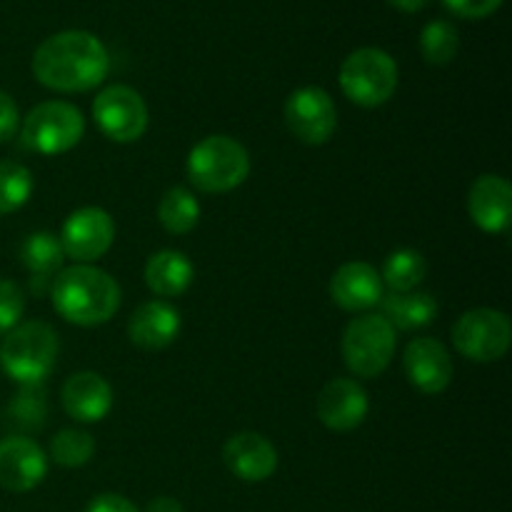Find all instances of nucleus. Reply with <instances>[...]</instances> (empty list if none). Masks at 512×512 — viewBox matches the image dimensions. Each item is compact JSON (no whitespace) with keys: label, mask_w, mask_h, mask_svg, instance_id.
<instances>
[{"label":"nucleus","mask_w":512,"mask_h":512,"mask_svg":"<svg viewBox=\"0 0 512 512\" xmlns=\"http://www.w3.org/2000/svg\"><path fill=\"white\" fill-rule=\"evenodd\" d=\"M108 48L85 30H63L38 45L33 75L40 85L58 93H85L108 78Z\"/></svg>","instance_id":"1"},{"label":"nucleus","mask_w":512,"mask_h":512,"mask_svg":"<svg viewBox=\"0 0 512 512\" xmlns=\"http://www.w3.org/2000/svg\"><path fill=\"white\" fill-rule=\"evenodd\" d=\"M50 298L60 318L80 328H95L118 313L123 293L113 275L95 265L78 263L55 275L50 283Z\"/></svg>","instance_id":"2"},{"label":"nucleus","mask_w":512,"mask_h":512,"mask_svg":"<svg viewBox=\"0 0 512 512\" xmlns=\"http://www.w3.org/2000/svg\"><path fill=\"white\" fill-rule=\"evenodd\" d=\"M58 333L43 320L18 323L0 345L3 370L20 385H40L58 360Z\"/></svg>","instance_id":"3"},{"label":"nucleus","mask_w":512,"mask_h":512,"mask_svg":"<svg viewBox=\"0 0 512 512\" xmlns=\"http://www.w3.org/2000/svg\"><path fill=\"white\" fill-rule=\"evenodd\" d=\"M188 180L200 193H230L250 175V155L230 135H208L188 155Z\"/></svg>","instance_id":"4"},{"label":"nucleus","mask_w":512,"mask_h":512,"mask_svg":"<svg viewBox=\"0 0 512 512\" xmlns=\"http://www.w3.org/2000/svg\"><path fill=\"white\" fill-rule=\"evenodd\" d=\"M340 88L360 108H378L398 90V63L380 48H358L340 65Z\"/></svg>","instance_id":"5"},{"label":"nucleus","mask_w":512,"mask_h":512,"mask_svg":"<svg viewBox=\"0 0 512 512\" xmlns=\"http://www.w3.org/2000/svg\"><path fill=\"white\" fill-rule=\"evenodd\" d=\"M343 360L358 378H378L395 353V328L375 313H363L348 323L343 333Z\"/></svg>","instance_id":"6"},{"label":"nucleus","mask_w":512,"mask_h":512,"mask_svg":"<svg viewBox=\"0 0 512 512\" xmlns=\"http://www.w3.org/2000/svg\"><path fill=\"white\" fill-rule=\"evenodd\" d=\"M23 143L40 155H60L73 150L85 133V118L73 103L45 100L38 103L20 125Z\"/></svg>","instance_id":"7"},{"label":"nucleus","mask_w":512,"mask_h":512,"mask_svg":"<svg viewBox=\"0 0 512 512\" xmlns=\"http://www.w3.org/2000/svg\"><path fill=\"white\" fill-rule=\"evenodd\" d=\"M453 343L458 353L473 363H495L510 350V318L493 308L468 310L455 320Z\"/></svg>","instance_id":"8"},{"label":"nucleus","mask_w":512,"mask_h":512,"mask_svg":"<svg viewBox=\"0 0 512 512\" xmlns=\"http://www.w3.org/2000/svg\"><path fill=\"white\" fill-rule=\"evenodd\" d=\"M93 120L105 138L135 143L148 130V105L130 85H110L93 100Z\"/></svg>","instance_id":"9"},{"label":"nucleus","mask_w":512,"mask_h":512,"mask_svg":"<svg viewBox=\"0 0 512 512\" xmlns=\"http://www.w3.org/2000/svg\"><path fill=\"white\" fill-rule=\"evenodd\" d=\"M285 123L290 133L305 145H323L338 128V110L328 90L305 85L285 100Z\"/></svg>","instance_id":"10"},{"label":"nucleus","mask_w":512,"mask_h":512,"mask_svg":"<svg viewBox=\"0 0 512 512\" xmlns=\"http://www.w3.org/2000/svg\"><path fill=\"white\" fill-rule=\"evenodd\" d=\"M115 240V223L103 208H78L68 215L60 230V245H63L65 258H73L75 263L90 265L103 258Z\"/></svg>","instance_id":"11"},{"label":"nucleus","mask_w":512,"mask_h":512,"mask_svg":"<svg viewBox=\"0 0 512 512\" xmlns=\"http://www.w3.org/2000/svg\"><path fill=\"white\" fill-rule=\"evenodd\" d=\"M48 475V458L35 440L10 435L0 440V488L30 493Z\"/></svg>","instance_id":"12"},{"label":"nucleus","mask_w":512,"mask_h":512,"mask_svg":"<svg viewBox=\"0 0 512 512\" xmlns=\"http://www.w3.org/2000/svg\"><path fill=\"white\" fill-rule=\"evenodd\" d=\"M403 368L410 385L425 395H440L453 383V360L448 348L435 338H418L408 343Z\"/></svg>","instance_id":"13"},{"label":"nucleus","mask_w":512,"mask_h":512,"mask_svg":"<svg viewBox=\"0 0 512 512\" xmlns=\"http://www.w3.org/2000/svg\"><path fill=\"white\" fill-rule=\"evenodd\" d=\"M368 393L363 385L350 378H335L320 390L315 413L320 423L333 433H348L355 430L365 418H368Z\"/></svg>","instance_id":"14"},{"label":"nucleus","mask_w":512,"mask_h":512,"mask_svg":"<svg viewBox=\"0 0 512 512\" xmlns=\"http://www.w3.org/2000/svg\"><path fill=\"white\" fill-rule=\"evenodd\" d=\"M223 463L235 478L245 480V483H263V480L273 478L278 470V450L253 430H243L228 438L223 448Z\"/></svg>","instance_id":"15"},{"label":"nucleus","mask_w":512,"mask_h":512,"mask_svg":"<svg viewBox=\"0 0 512 512\" xmlns=\"http://www.w3.org/2000/svg\"><path fill=\"white\" fill-rule=\"evenodd\" d=\"M330 298L348 313H365L383 298V278L370 263L350 260L330 278Z\"/></svg>","instance_id":"16"},{"label":"nucleus","mask_w":512,"mask_h":512,"mask_svg":"<svg viewBox=\"0 0 512 512\" xmlns=\"http://www.w3.org/2000/svg\"><path fill=\"white\" fill-rule=\"evenodd\" d=\"M468 213L483 233H505L512 220V185L500 175H480L468 193Z\"/></svg>","instance_id":"17"},{"label":"nucleus","mask_w":512,"mask_h":512,"mask_svg":"<svg viewBox=\"0 0 512 512\" xmlns=\"http://www.w3.org/2000/svg\"><path fill=\"white\" fill-rule=\"evenodd\" d=\"M60 400L70 418L78 423H100L113 408V388L93 370L70 375L60 390Z\"/></svg>","instance_id":"18"},{"label":"nucleus","mask_w":512,"mask_h":512,"mask_svg":"<svg viewBox=\"0 0 512 512\" xmlns=\"http://www.w3.org/2000/svg\"><path fill=\"white\" fill-rule=\"evenodd\" d=\"M180 333V313L165 300H148L138 305L128 320V338L143 350H163L175 343Z\"/></svg>","instance_id":"19"},{"label":"nucleus","mask_w":512,"mask_h":512,"mask_svg":"<svg viewBox=\"0 0 512 512\" xmlns=\"http://www.w3.org/2000/svg\"><path fill=\"white\" fill-rule=\"evenodd\" d=\"M195 268L180 250H160L145 263V285L160 298H178L190 288Z\"/></svg>","instance_id":"20"},{"label":"nucleus","mask_w":512,"mask_h":512,"mask_svg":"<svg viewBox=\"0 0 512 512\" xmlns=\"http://www.w3.org/2000/svg\"><path fill=\"white\" fill-rule=\"evenodd\" d=\"M380 315L398 330H418L438 318V300L430 293H388L380 298Z\"/></svg>","instance_id":"21"},{"label":"nucleus","mask_w":512,"mask_h":512,"mask_svg":"<svg viewBox=\"0 0 512 512\" xmlns=\"http://www.w3.org/2000/svg\"><path fill=\"white\" fill-rule=\"evenodd\" d=\"M63 260L65 253L60 238L53 233H45V230L28 235L20 245V263L33 275L30 280H35V290H43L45 280L63 270Z\"/></svg>","instance_id":"22"},{"label":"nucleus","mask_w":512,"mask_h":512,"mask_svg":"<svg viewBox=\"0 0 512 512\" xmlns=\"http://www.w3.org/2000/svg\"><path fill=\"white\" fill-rule=\"evenodd\" d=\"M158 220L170 235H188L200 220V203L188 188L165 190L158 203Z\"/></svg>","instance_id":"23"},{"label":"nucleus","mask_w":512,"mask_h":512,"mask_svg":"<svg viewBox=\"0 0 512 512\" xmlns=\"http://www.w3.org/2000/svg\"><path fill=\"white\" fill-rule=\"evenodd\" d=\"M428 275V263L423 255L413 248H400L388 255L383 268V283L388 285L390 293H413Z\"/></svg>","instance_id":"24"},{"label":"nucleus","mask_w":512,"mask_h":512,"mask_svg":"<svg viewBox=\"0 0 512 512\" xmlns=\"http://www.w3.org/2000/svg\"><path fill=\"white\" fill-rule=\"evenodd\" d=\"M33 195V173L23 163L0 160V215L15 213Z\"/></svg>","instance_id":"25"},{"label":"nucleus","mask_w":512,"mask_h":512,"mask_svg":"<svg viewBox=\"0 0 512 512\" xmlns=\"http://www.w3.org/2000/svg\"><path fill=\"white\" fill-rule=\"evenodd\" d=\"M458 30L448 20H433L420 33V53L430 65H448L458 55Z\"/></svg>","instance_id":"26"},{"label":"nucleus","mask_w":512,"mask_h":512,"mask_svg":"<svg viewBox=\"0 0 512 512\" xmlns=\"http://www.w3.org/2000/svg\"><path fill=\"white\" fill-rule=\"evenodd\" d=\"M95 455V440L85 430H60L50 440V458L60 468H83Z\"/></svg>","instance_id":"27"},{"label":"nucleus","mask_w":512,"mask_h":512,"mask_svg":"<svg viewBox=\"0 0 512 512\" xmlns=\"http://www.w3.org/2000/svg\"><path fill=\"white\" fill-rule=\"evenodd\" d=\"M25 313V293L13 280H0V335L10 333Z\"/></svg>","instance_id":"28"},{"label":"nucleus","mask_w":512,"mask_h":512,"mask_svg":"<svg viewBox=\"0 0 512 512\" xmlns=\"http://www.w3.org/2000/svg\"><path fill=\"white\" fill-rule=\"evenodd\" d=\"M445 8L465 20H480L493 15L503 5V0H443Z\"/></svg>","instance_id":"29"},{"label":"nucleus","mask_w":512,"mask_h":512,"mask_svg":"<svg viewBox=\"0 0 512 512\" xmlns=\"http://www.w3.org/2000/svg\"><path fill=\"white\" fill-rule=\"evenodd\" d=\"M20 130V113L15 105L13 95L0 90V143H8L18 135Z\"/></svg>","instance_id":"30"},{"label":"nucleus","mask_w":512,"mask_h":512,"mask_svg":"<svg viewBox=\"0 0 512 512\" xmlns=\"http://www.w3.org/2000/svg\"><path fill=\"white\" fill-rule=\"evenodd\" d=\"M85 512H140V510L135 508L128 498H123V495L103 493L98 495V498L90 500Z\"/></svg>","instance_id":"31"},{"label":"nucleus","mask_w":512,"mask_h":512,"mask_svg":"<svg viewBox=\"0 0 512 512\" xmlns=\"http://www.w3.org/2000/svg\"><path fill=\"white\" fill-rule=\"evenodd\" d=\"M145 512H185V510H183V505H180L175 498H168V495H160V498L150 500L148 508H145Z\"/></svg>","instance_id":"32"},{"label":"nucleus","mask_w":512,"mask_h":512,"mask_svg":"<svg viewBox=\"0 0 512 512\" xmlns=\"http://www.w3.org/2000/svg\"><path fill=\"white\" fill-rule=\"evenodd\" d=\"M388 5L403 10V13H418V10H423L428 5V0H388Z\"/></svg>","instance_id":"33"}]
</instances>
